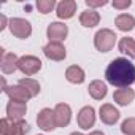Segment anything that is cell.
Masks as SVG:
<instances>
[{"mask_svg": "<svg viewBox=\"0 0 135 135\" xmlns=\"http://www.w3.org/2000/svg\"><path fill=\"white\" fill-rule=\"evenodd\" d=\"M18 69L26 76H32L41 70V60L35 56H22V57H19Z\"/></svg>", "mask_w": 135, "mask_h": 135, "instance_id": "cell-5", "label": "cell"}, {"mask_svg": "<svg viewBox=\"0 0 135 135\" xmlns=\"http://www.w3.org/2000/svg\"><path fill=\"white\" fill-rule=\"evenodd\" d=\"M105 78L118 89L129 88L132 83H135V65L126 57L113 59L105 70Z\"/></svg>", "mask_w": 135, "mask_h": 135, "instance_id": "cell-1", "label": "cell"}, {"mask_svg": "<svg viewBox=\"0 0 135 135\" xmlns=\"http://www.w3.org/2000/svg\"><path fill=\"white\" fill-rule=\"evenodd\" d=\"M46 35H48L49 41L62 43L67 38V35H69V27L64 22H51L46 29Z\"/></svg>", "mask_w": 135, "mask_h": 135, "instance_id": "cell-8", "label": "cell"}, {"mask_svg": "<svg viewBox=\"0 0 135 135\" xmlns=\"http://www.w3.org/2000/svg\"><path fill=\"white\" fill-rule=\"evenodd\" d=\"M135 99V91L130 89V88H121V89H116L114 94H113V100L121 105V107H127L133 102Z\"/></svg>", "mask_w": 135, "mask_h": 135, "instance_id": "cell-16", "label": "cell"}, {"mask_svg": "<svg viewBox=\"0 0 135 135\" xmlns=\"http://www.w3.org/2000/svg\"><path fill=\"white\" fill-rule=\"evenodd\" d=\"M43 54H45L48 59L56 60V62L64 60V59L67 57V51H65L64 45H62V43H56V41H49V43L43 48Z\"/></svg>", "mask_w": 135, "mask_h": 135, "instance_id": "cell-13", "label": "cell"}, {"mask_svg": "<svg viewBox=\"0 0 135 135\" xmlns=\"http://www.w3.org/2000/svg\"><path fill=\"white\" fill-rule=\"evenodd\" d=\"M37 124H38V127H40L41 130H45V132L54 130V129L57 127L54 110H51V108H43V110H40L38 114H37Z\"/></svg>", "mask_w": 135, "mask_h": 135, "instance_id": "cell-6", "label": "cell"}, {"mask_svg": "<svg viewBox=\"0 0 135 135\" xmlns=\"http://www.w3.org/2000/svg\"><path fill=\"white\" fill-rule=\"evenodd\" d=\"M121 132L124 135H135V118H127L121 124Z\"/></svg>", "mask_w": 135, "mask_h": 135, "instance_id": "cell-24", "label": "cell"}, {"mask_svg": "<svg viewBox=\"0 0 135 135\" xmlns=\"http://www.w3.org/2000/svg\"><path fill=\"white\" fill-rule=\"evenodd\" d=\"M65 78L72 84H83L84 80H86V73L80 65H70L69 69L65 70Z\"/></svg>", "mask_w": 135, "mask_h": 135, "instance_id": "cell-17", "label": "cell"}, {"mask_svg": "<svg viewBox=\"0 0 135 135\" xmlns=\"http://www.w3.org/2000/svg\"><path fill=\"white\" fill-rule=\"evenodd\" d=\"M99 118H100V121H102L103 124L113 126V124H116V122L119 121L121 113H119L118 108H114V105H111V103H103V105L100 107V110H99Z\"/></svg>", "mask_w": 135, "mask_h": 135, "instance_id": "cell-7", "label": "cell"}, {"mask_svg": "<svg viewBox=\"0 0 135 135\" xmlns=\"http://www.w3.org/2000/svg\"><path fill=\"white\" fill-rule=\"evenodd\" d=\"M80 22H81V26L83 27H88V29H91V27H95V26H99V22H100V15L95 11V10H84L81 15H80Z\"/></svg>", "mask_w": 135, "mask_h": 135, "instance_id": "cell-19", "label": "cell"}, {"mask_svg": "<svg viewBox=\"0 0 135 135\" xmlns=\"http://www.w3.org/2000/svg\"><path fill=\"white\" fill-rule=\"evenodd\" d=\"M116 33L111 29H100L94 37V46L100 52H108L116 45Z\"/></svg>", "mask_w": 135, "mask_h": 135, "instance_id": "cell-2", "label": "cell"}, {"mask_svg": "<svg viewBox=\"0 0 135 135\" xmlns=\"http://www.w3.org/2000/svg\"><path fill=\"white\" fill-rule=\"evenodd\" d=\"M70 135H84V133H81V132H73V133H70Z\"/></svg>", "mask_w": 135, "mask_h": 135, "instance_id": "cell-29", "label": "cell"}, {"mask_svg": "<svg viewBox=\"0 0 135 135\" xmlns=\"http://www.w3.org/2000/svg\"><path fill=\"white\" fill-rule=\"evenodd\" d=\"M3 92L10 97V100H19V102H27L29 99H32V95L27 92L26 88H22L21 84H15V86H7L3 89Z\"/></svg>", "mask_w": 135, "mask_h": 135, "instance_id": "cell-15", "label": "cell"}, {"mask_svg": "<svg viewBox=\"0 0 135 135\" xmlns=\"http://www.w3.org/2000/svg\"><path fill=\"white\" fill-rule=\"evenodd\" d=\"M78 126L83 129V130H89L91 127H94L95 124V110L92 107H83L80 111H78Z\"/></svg>", "mask_w": 135, "mask_h": 135, "instance_id": "cell-11", "label": "cell"}, {"mask_svg": "<svg viewBox=\"0 0 135 135\" xmlns=\"http://www.w3.org/2000/svg\"><path fill=\"white\" fill-rule=\"evenodd\" d=\"M29 132V124L21 121H11L8 118L0 119V133L2 135H26Z\"/></svg>", "mask_w": 135, "mask_h": 135, "instance_id": "cell-3", "label": "cell"}, {"mask_svg": "<svg viewBox=\"0 0 135 135\" xmlns=\"http://www.w3.org/2000/svg\"><path fill=\"white\" fill-rule=\"evenodd\" d=\"M111 5L116 10H126V8H129L132 5V2H130V0H114Z\"/></svg>", "mask_w": 135, "mask_h": 135, "instance_id": "cell-25", "label": "cell"}, {"mask_svg": "<svg viewBox=\"0 0 135 135\" xmlns=\"http://www.w3.org/2000/svg\"><path fill=\"white\" fill-rule=\"evenodd\" d=\"M88 91H89V95H91L94 100H102V99H105V97H107V92H108L107 84H105L102 80H94V81H91Z\"/></svg>", "mask_w": 135, "mask_h": 135, "instance_id": "cell-18", "label": "cell"}, {"mask_svg": "<svg viewBox=\"0 0 135 135\" xmlns=\"http://www.w3.org/2000/svg\"><path fill=\"white\" fill-rule=\"evenodd\" d=\"M8 27H10V32L16 37V38H29L32 35V26L27 19H22V18H13L10 19L8 22Z\"/></svg>", "mask_w": 135, "mask_h": 135, "instance_id": "cell-4", "label": "cell"}, {"mask_svg": "<svg viewBox=\"0 0 135 135\" xmlns=\"http://www.w3.org/2000/svg\"><path fill=\"white\" fill-rule=\"evenodd\" d=\"M2 52V59H0V69L5 75H10V73H15L18 69V62H19V57L15 54V52H5V49L2 48L0 49Z\"/></svg>", "mask_w": 135, "mask_h": 135, "instance_id": "cell-9", "label": "cell"}, {"mask_svg": "<svg viewBox=\"0 0 135 135\" xmlns=\"http://www.w3.org/2000/svg\"><path fill=\"white\" fill-rule=\"evenodd\" d=\"M0 19H2V26H0V30H3V29L7 27V16L2 15V16H0Z\"/></svg>", "mask_w": 135, "mask_h": 135, "instance_id": "cell-27", "label": "cell"}, {"mask_svg": "<svg viewBox=\"0 0 135 135\" xmlns=\"http://www.w3.org/2000/svg\"><path fill=\"white\" fill-rule=\"evenodd\" d=\"M114 24H116V27H118L121 32H130V30L135 27V18H133L132 15L121 13V15L116 16Z\"/></svg>", "mask_w": 135, "mask_h": 135, "instance_id": "cell-20", "label": "cell"}, {"mask_svg": "<svg viewBox=\"0 0 135 135\" xmlns=\"http://www.w3.org/2000/svg\"><path fill=\"white\" fill-rule=\"evenodd\" d=\"M86 5H88L91 10H94V8H99V7H105V5H108V2H107V0H86Z\"/></svg>", "mask_w": 135, "mask_h": 135, "instance_id": "cell-26", "label": "cell"}, {"mask_svg": "<svg viewBox=\"0 0 135 135\" xmlns=\"http://www.w3.org/2000/svg\"><path fill=\"white\" fill-rule=\"evenodd\" d=\"M18 84H21L22 88H26L27 92H29L32 97H35V95L40 94V83H38L37 80H33V78H22V80H19Z\"/></svg>", "mask_w": 135, "mask_h": 135, "instance_id": "cell-22", "label": "cell"}, {"mask_svg": "<svg viewBox=\"0 0 135 135\" xmlns=\"http://www.w3.org/2000/svg\"><path fill=\"white\" fill-rule=\"evenodd\" d=\"M76 2L75 0H62L56 7V15L59 19H72L76 13Z\"/></svg>", "mask_w": 135, "mask_h": 135, "instance_id": "cell-14", "label": "cell"}, {"mask_svg": "<svg viewBox=\"0 0 135 135\" xmlns=\"http://www.w3.org/2000/svg\"><path fill=\"white\" fill-rule=\"evenodd\" d=\"M27 113V103L19 100H10L7 105V118L11 121H21Z\"/></svg>", "mask_w": 135, "mask_h": 135, "instance_id": "cell-10", "label": "cell"}, {"mask_svg": "<svg viewBox=\"0 0 135 135\" xmlns=\"http://www.w3.org/2000/svg\"><path fill=\"white\" fill-rule=\"evenodd\" d=\"M35 7H37V10L41 15H48L57 7V3L54 2V0H38V2L35 3Z\"/></svg>", "mask_w": 135, "mask_h": 135, "instance_id": "cell-23", "label": "cell"}, {"mask_svg": "<svg viewBox=\"0 0 135 135\" xmlns=\"http://www.w3.org/2000/svg\"><path fill=\"white\" fill-rule=\"evenodd\" d=\"M89 135H105V133H103L102 130H92V132H91Z\"/></svg>", "mask_w": 135, "mask_h": 135, "instance_id": "cell-28", "label": "cell"}, {"mask_svg": "<svg viewBox=\"0 0 135 135\" xmlns=\"http://www.w3.org/2000/svg\"><path fill=\"white\" fill-rule=\"evenodd\" d=\"M118 48L122 54H126L127 57L130 59H135V40L130 38V37H124L119 40L118 43Z\"/></svg>", "mask_w": 135, "mask_h": 135, "instance_id": "cell-21", "label": "cell"}, {"mask_svg": "<svg viewBox=\"0 0 135 135\" xmlns=\"http://www.w3.org/2000/svg\"><path fill=\"white\" fill-rule=\"evenodd\" d=\"M54 114L57 127H67L72 121V108L67 103H57L54 107Z\"/></svg>", "mask_w": 135, "mask_h": 135, "instance_id": "cell-12", "label": "cell"}]
</instances>
